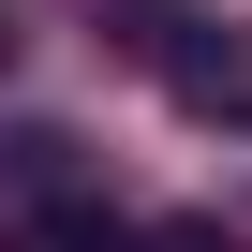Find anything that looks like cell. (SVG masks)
<instances>
[{
  "instance_id": "1",
  "label": "cell",
  "mask_w": 252,
  "mask_h": 252,
  "mask_svg": "<svg viewBox=\"0 0 252 252\" xmlns=\"http://www.w3.org/2000/svg\"><path fill=\"white\" fill-rule=\"evenodd\" d=\"M119 45H134L193 119H252V30L193 15V0H119Z\"/></svg>"
},
{
  "instance_id": "2",
  "label": "cell",
  "mask_w": 252,
  "mask_h": 252,
  "mask_svg": "<svg viewBox=\"0 0 252 252\" xmlns=\"http://www.w3.org/2000/svg\"><path fill=\"white\" fill-rule=\"evenodd\" d=\"M149 252H252L237 222H149Z\"/></svg>"
},
{
  "instance_id": "3",
  "label": "cell",
  "mask_w": 252,
  "mask_h": 252,
  "mask_svg": "<svg viewBox=\"0 0 252 252\" xmlns=\"http://www.w3.org/2000/svg\"><path fill=\"white\" fill-rule=\"evenodd\" d=\"M0 45H15V30H0Z\"/></svg>"
}]
</instances>
